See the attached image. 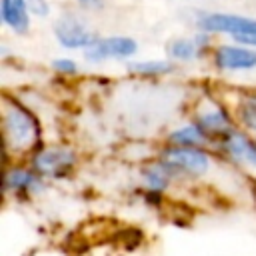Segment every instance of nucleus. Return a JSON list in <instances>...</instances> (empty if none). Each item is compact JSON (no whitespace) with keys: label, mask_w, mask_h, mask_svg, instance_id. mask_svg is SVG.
I'll return each instance as SVG.
<instances>
[{"label":"nucleus","mask_w":256,"mask_h":256,"mask_svg":"<svg viewBox=\"0 0 256 256\" xmlns=\"http://www.w3.org/2000/svg\"><path fill=\"white\" fill-rule=\"evenodd\" d=\"M2 136L6 156H30L42 146V124L38 116L20 100L2 98Z\"/></svg>","instance_id":"obj_1"},{"label":"nucleus","mask_w":256,"mask_h":256,"mask_svg":"<svg viewBox=\"0 0 256 256\" xmlns=\"http://www.w3.org/2000/svg\"><path fill=\"white\" fill-rule=\"evenodd\" d=\"M162 162H166L180 182H198L212 174L214 154L208 148H192V146H174L164 144L158 154Z\"/></svg>","instance_id":"obj_2"},{"label":"nucleus","mask_w":256,"mask_h":256,"mask_svg":"<svg viewBox=\"0 0 256 256\" xmlns=\"http://www.w3.org/2000/svg\"><path fill=\"white\" fill-rule=\"evenodd\" d=\"M194 26L196 30L226 36L236 44L256 48V18L234 12H198Z\"/></svg>","instance_id":"obj_3"},{"label":"nucleus","mask_w":256,"mask_h":256,"mask_svg":"<svg viewBox=\"0 0 256 256\" xmlns=\"http://www.w3.org/2000/svg\"><path fill=\"white\" fill-rule=\"evenodd\" d=\"M28 164L48 182H60L76 172L80 154L68 144H42L28 156Z\"/></svg>","instance_id":"obj_4"},{"label":"nucleus","mask_w":256,"mask_h":256,"mask_svg":"<svg viewBox=\"0 0 256 256\" xmlns=\"http://www.w3.org/2000/svg\"><path fill=\"white\" fill-rule=\"evenodd\" d=\"M52 34L56 38V42L66 48V50H86L90 48L98 38L100 34L96 30H92L88 26V22L72 12V10H66L62 12L54 22H52Z\"/></svg>","instance_id":"obj_5"},{"label":"nucleus","mask_w":256,"mask_h":256,"mask_svg":"<svg viewBox=\"0 0 256 256\" xmlns=\"http://www.w3.org/2000/svg\"><path fill=\"white\" fill-rule=\"evenodd\" d=\"M48 180L42 178L28 162L8 164L4 172V194L16 200H34L48 190Z\"/></svg>","instance_id":"obj_6"},{"label":"nucleus","mask_w":256,"mask_h":256,"mask_svg":"<svg viewBox=\"0 0 256 256\" xmlns=\"http://www.w3.org/2000/svg\"><path fill=\"white\" fill-rule=\"evenodd\" d=\"M222 160L234 164L238 170L256 174V136L242 130L240 126L224 136L216 146Z\"/></svg>","instance_id":"obj_7"},{"label":"nucleus","mask_w":256,"mask_h":256,"mask_svg":"<svg viewBox=\"0 0 256 256\" xmlns=\"http://www.w3.org/2000/svg\"><path fill=\"white\" fill-rule=\"evenodd\" d=\"M194 122L202 128V132L210 138V142L216 146L224 136H228L232 130L238 128V122H236V116L226 108L222 106L220 102H214V100H202L200 106H196V112H194Z\"/></svg>","instance_id":"obj_8"},{"label":"nucleus","mask_w":256,"mask_h":256,"mask_svg":"<svg viewBox=\"0 0 256 256\" xmlns=\"http://www.w3.org/2000/svg\"><path fill=\"white\" fill-rule=\"evenodd\" d=\"M138 54V42L132 36H100L90 48L82 52V58L90 64H102L108 60L128 62Z\"/></svg>","instance_id":"obj_9"},{"label":"nucleus","mask_w":256,"mask_h":256,"mask_svg":"<svg viewBox=\"0 0 256 256\" xmlns=\"http://www.w3.org/2000/svg\"><path fill=\"white\" fill-rule=\"evenodd\" d=\"M210 62L220 72H250L256 70V48L236 42L218 44L210 52Z\"/></svg>","instance_id":"obj_10"},{"label":"nucleus","mask_w":256,"mask_h":256,"mask_svg":"<svg viewBox=\"0 0 256 256\" xmlns=\"http://www.w3.org/2000/svg\"><path fill=\"white\" fill-rule=\"evenodd\" d=\"M140 184L146 196L164 198V194H168L176 184H180V180L172 172V168L156 156L140 166Z\"/></svg>","instance_id":"obj_11"},{"label":"nucleus","mask_w":256,"mask_h":256,"mask_svg":"<svg viewBox=\"0 0 256 256\" xmlns=\"http://www.w3.org/2000/svg\"><path fill=\"white\" fill-rule=\"evenodd\" d=\"M0 20L16 36H26L32 26L28 0H0Z\"/></svg>","instance_id":"obj_12"},{"label":"nucleus","mask_w":256,"mask_h":256,"mask_svg":"<svg viewBox=\"0 0 256 256\" xmlns=\"http://www.w3.org/2000/svg\"><path fill=\"white\" fill-rule=\"evenodd\" d=\"M166 144H174V146H192V148H208L214 146L210 142V138L202 132V128L192 120L188 124H182L178 128H174L168 136H166Z\"/></svg>","instance_id":"obj_13"},{"label":"nucleus","mask_w":256,"mask_h":256,"mask_svg":"<svg viewBox=\"0 0 256 256\" xmlns=\"http://www.w3.org/2000/svg\"><path fill=\"white\" fill-rule=\"evenodd\" d=\"M166 56L172 62H194L204 58V52L200 50L194 36H176L166 42Z\"/></svg>","instance_id":"obj_14"},{"label":"nucleus","mask_w":256,"mask_h":256,"mask_svg":"<svg viewBox=\"0 0 256 256\" xmlns=\"http://www.w3.org/2000/svg\"><path fill=\"white\" fill-rule=\"evenodd\" d=\"M176 62L172 60H128L126 70L140 78H162L176 72Z\"/></svg>","instance_id":"obj_15"},{"label":"nucleus","mask_w":256,"mask_h":256,"mask_svg":"<svg viewBox=\"0 0 256 256\" xmlns=\"http://www.w3.org/2000/svg\"><path fill=\"white\" fill-rule=\"evenodd\" d=\"M234 116L238 126H242V130L256 136V92H248L238 98Z\"/></svg>","instance_id":"obj_16"},{"label":"nucleus","mask_w":256,"mask_h":256,"mask_svg":"<svg viewBox=\"0 0 256 256\" xmlns=\"http://www.w3.org/2000/svg\"><path fill=\"white\" fill-rule=\"evenodd\" d=\"M52 70L58 74V76H64V78H70V76H76L80 72V66L76 60L72 58H66V56H60V58H54L52 60Z\"/></svg>","instance_id":"obj_17"},{"label":"nucleus","mask_w":256,"mask_h":256,"mask_svg":"<svg viewBox=\"0 0 256 256\" xmlns=\"http://www.w3.org/2000/svg\"><path fill=\"white\" fill-rule=\"evenodd\" d=\"M28 10L32 18H38V20H46L52 14V6L48 0H28Z\"/></svg>","instance_id":"obj_18"},{"label":"nucleus","mask_w":256,"mask_h":256,"mask_svg":"<svg viewBox=\"0 0 256 256\" xmlns=\"http://www.w3.org/2000/svg\"><path fill=\"white\" fill-rule=\"evenodd\" d=\"M74 2H76L78 10H82V12H92V14L102 12V10L106 8V0H74Z\"/></svg>","instance_id":"obj_19"}]
</instances>
